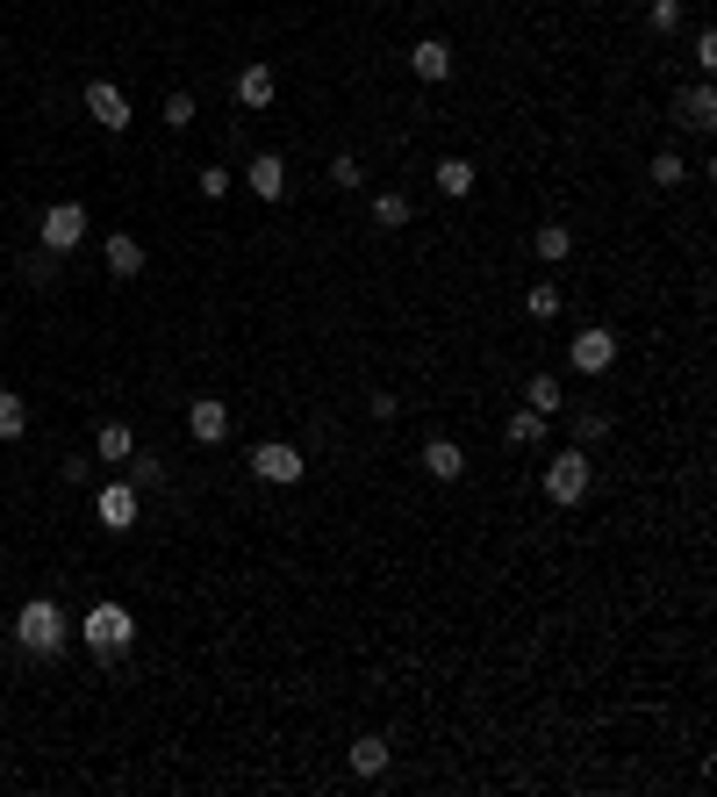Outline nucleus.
I'll list each match as a JSON object with an SVG mask.
<instances>
[{
	"label": "nucleus",
	"instance_id": "6ab92c4d",
	"mask_svg": "<svg viewBox=\"0 0 717 797\" xmlns=\"http://www.w3.org/2000/svg\"><path fill=\"white\" fill-rule=\"evenodd\" d=\"M94 446H101V460H130V452H137V438H130V424H101V432H94Z\"/></svg>",
	"mask_w": 717,
	"mask_h": 797
},
{
	"label": "nucleus",
	"instance_id": "a878e982",
	"mask_svg": "<svg viewBox=\"0 0 717 797\" xmlns=\"http://www.w3.org/2000/svg\"><path fill=\"white\" fill-rule=\"evenodd\" d=\"M194 188H202L208 202H222V194H230V173H222V166H202V173H194Z\"/></svg>",
	"mask_w": 717,
	"mask_h": 797
},
{
	"label": "nucleus",
	"instance_id": "6e6552de",
	"mask_svg": "<svg viewBox=\"0 0 717 797\" xmlns=\"http://www.w3.org/2000/svg\"><path fill=\"white\" fill-rule=\"evenodd\" d=\"M86 116L101 122V130H130V101H122L116 80H94V87H86Z\"/></svg>",
	"mask_w": 717,
	"mask_h": 797
},
{
	"label": "nucleus",
	"instance_id": "c756f323",
	"mask_svg": "<svg viewBox=\"0 0 717 797\" xmlns=\"http://www.w3.org/2000/svg\"><path fill=\"white\" fill-rule=\"evenodd\" d=\"M130 474H137L130 488H151V482H166V468H158V460H130Z\"/></svg>",
	"mask_w": 717,
	"mask_h": 797
},
{
	"label": "nucleus",
	"instance_id": "c85d7f7f",
	"mask_svg": "<svg viewBox=\"0 0 717 797\" xmlns=\"http://www.w3.org/2000/svg\"><path fill=\"white\" fill-rule=\"evenodd\" d=\"M330 180H338V188H358L366 173H358V158H330Z\"/></svg>",
	"mask_w": 717,
	"mask_h": 797
},
{
	"label": "nucleus",
	"instance_id": "4be33fe9",
	"mask_svg": "<svg viewBox=\"0 0 717 797\" xmlns=\"http://www.w3.org/2000/svg\"><path fill=\"white\" fill-rule=\"evenodd\" d=\"M567 252H574V230H560V224H546V230H538V259H552V266H560Z\"/></svg>",
	"mask_w": 717,
	"mask_h": 797
},
{
	"label": "nucleus",
	"instance_id": "b1692460",
	"mask_svg": "<svg viewBox=\"0 0 717 797\" xmlns=\"http://www.w3.org/2000/svg\"><path fill=\"white\" fill-rule=\"evenodd\" d=\"M682 180H689V166H682L675 152H660V158H653V188H682Z\"/></svg>",
	"mask_w": 717,
	"mask_h": 797
},
{
	"label": "nucleus",
	"instance_id": "f03ea898",
	"mask_svg": "<svg viewBox=\"0 0 717 797\" xmlns=\"http://www.w3.org/2000/svg\"><path fill=\"white\" fill-rule=\"evenodd\" d=\"M80 640L94 647V654H122V647L137 640V625H130V611H122V604H94L80 618Z\"/></svg>",
	"mask_w": 717,
	"mask_h": 797
},
{
	"label": "nucleus",
	"instance_id": "ddd939ff",
	"mask_svg": "<svg viewBox=\"0 0 717 797\" xmlns=\"http://www.w3.org/2000/svg\"><path fill=\"white\" fill-rule=\"evenodd\" d=\"M274 87H280L274 65H244V72H238V101H244V108H274Z\"/></svg>",
	"mask_w": 717,
	"mask_h": 797
},
{
	"label": "nucleus",
	"instance_id": "423d86ee",
	"mask_svg": "<svg viewBox=\"0 0 717 797\" xmlns=\"http://www.w3.org/2000/svg\"><path fill=\"white\" fill-rule=\"evenodd\" d=\"M567 360H574L581 374H610V366H617V338H610L603 324H588V330L574 338V352H567Z\"/></svg>",
	"mask_w": 717,
	"mask_h": 797
},
{
	"label": "nucleus",
	"instance_id": "dca6fc26",
	"mask_svg": "<svg viewBox=\"0 0 717 797\" xmlns=\"http://www.w3.org/2000/svg\"><path fill=\"white\" fill-rule=\"evenodd\" d=\"M524 410L560 416V382H552V374H531V382H524Z\"/></svg>",
	"mask_w": 717,
	"mask_h": 797
},
{
	"label": "nucleus",
	"instance_id": "1a4fd4ad",
	"mask_svg": "<svg viewBox=\"0 0 717 797\" xmlns=\"http://www.w3.org/2000/svg\"><path fill=\"white\" fill-rule=\"evenodd\" d=\"M187 432H194V446H222V438H230V410H222L216 396L187 402Z\"/></svg>",
	"mask_w": 717,
	"mask_h": 797
},
{
	"label": "nucleus",
	"instance_id": "393cba45",
	"mask_svg": "<svg viewBox=\"0 0 717 797\" xmlns=\"http://www.w3.org/2000/svg\"><path fill=\"white\" fill-rule=\"evenodd\" d=\"M524 310L538 316V324H546V316H560V288H531V295H524Z\"/></svg>",
	"mask_w": 717,
	"mask_h": 797
},
{
	"label": "nucleus",
	"instance_id": "20e7f679",
	"mask_svg": "<svg viewBox=\"0 0 717 797\" xmlns=\"http://www.w3.org/2000/svg\"><path fill=\"white\" fill-rule=\"evenodd\" d=\"M86 238V208L80 202H51L44 208V252H72Z\"/></svg>",
	"mask_w": 717,
	"mask_h": 797
},
{
	"label": "nucleus",
	"instance_id": "f3484780",
	"mask_svg": "<svg viewBox=\"0 0 717 797\" xmlns=\"http://www.w3.org/2000/svg\"><path fill=\"white\" fill-rule=\"evenodd\" d=\"M352 769H358V776H380V769H388V740H380V733L352 740Z\"/></svg>",
	"mask_w": 717,
	"mask_h": 797
},
{
	"label": "nucleus",
	"instance_id": "9d476101",
	"mask_svg": "<svg viewBox=\"0 0 717 797\" xmlns=\"http://www.w3.org/2000/svg\"><path fill=\"white\" fill-rule=\"evenodd\" d=\"M244 180H252V194H258V202H280V194H288V166H280L274 152H258L252 166H244Z\"/></svg>",
	"mask_w": 717,
	"mask_h": 797
},
{
	"label": "nucleus",
	"instance_id": "f257e3e1",
	"mask_svg": "<svg viewBox=\"0 0 717 797\" xmlns=\"http://www.w3.org/2000/svg\"><path fill=\"white\" fill-rule=\"evenodd\" d=\"M15 640H22V654H44V661H51L58 647H65V611H58L51 596L22 604V611H15Z\"/></svg>",
	"mask_w": 717,
	"mask_h": 797
},
{
	"label": "nucleus",
	"instance_id": "aec40b11",
	"mask_svg": "<svg viewBox=\"0 0 717 797\" xmlns=\"http://www.w3.org/2000/svg\"><path fill=\"white\" fill-rule=\"evenodd\" d=\"M438 188L452 194V202H460V194H474V166H466V158H445V166H438Z\"/></svg>",
	"mask_w": 717,
	"mask_h": 797
},
{
	"label": "nucleus",
	"instance_id": "0eeeda50",
	"mask_svg": "<svg viewBox=\"0 0 717 797\" xmlns=\"http://www.w3.org/2000/svg\"><path fill=\"white\" fill-rule=\"evenodd\" d=\"M94 518H101L108 532H130V524H137V488H130V482H108L101 496H94Z\"/></svg>",
	"mask_w": 717,
	"mask_h": 797
},
{
	"label": "nucleus",
	"instance_id": "cd10ccee",
	"mask_svg": "<svg viewBox=\"0 0 717 797\" xmlns=\"http://www.w3.org/2000/svg\"><path fill=\"white\" fill-rule=\"evenodd\" d=\"M646 22H653V29H675V22H682V0H653Z\"/></svg>",
	"mask_w": 717,
	"mask_h": 797
},
{
	"label": "nucleus",
	"instance_id": "412c9836",
	"mask_svg": "<svg viewBox=\"0 0 717 797\" xmlns=\"http://www.w3.org/2000/svg\"><path fill=\"white\" fill-rule=\"evenodd\" d=\"M22 432H29V410H22V396L0 388V438H22Z\"/></svg>",
	"mask_w": 717,
	"mask_h": 797
},
{
	"label": "nucleus",
	"instance_id": "5701e85b",
	"mask_svg": "<svg viewBox=\"0 0 717 797\" xmlns=\"http://www.w3.org/2000/svg\"><path fill=\"white\" fill-rule=\"evenodd\" d=\"M538 438H546V416H538V410H517L510 416V446H538Z\"/></svg>",
	"mask_w": 717,
	"mask_h": 797
},
{
	"label": "nucleus",
	"instance_id": "4468645a",
	"mask_svg": "<svg viewBox=\"0 0 717 797\" xmlns=\"http://www.w3.org/2000/svg\"><path fill=\"white\" fill-rule=\"evenodd\" d=\"M410 72L416 80H452V51H445L438 36H424V44L410 51Z\"/></svg>",
	"mask_w": 717,
	"mask_h": 797
},
{
	"label": "nucleus",
	"instance_id": "f8f14e48",
	"mask_svg": "<svg viewBox=\"0 0 717 797\" xmlns=\"http://www.w3.org/2000/svg\"><path fill=\"white\" fill-rule=\"evenodd\" d=\"M424 474H430V482H460V474H466V452L452 446V438H430V446H424Z\"/></svg>",
	"mask_w": 717,
	"mask_h": 797
},
{
	"label": "nucleus",
	"instance_id": "39448f33",
	"mask_svg": "<svg viewBox=\"0 0 717 797\" xmlns=\"http://www.w3.org/2000/svg\"><path fill=\"white\" fill-rule=\"evenodd\" d=\"M302 468H308V460L294 446H274V438H266V446H252V474H258V482H280V488H288V482H302Z\"/></svg>",
	"mask_w": 717,
	"mask_h": 797
},
{
	"label": "nucleus",
	"instance_id": "a211bd4d",
	"mask_svg": "<svg viewBox=\"0 0 717 797\" xmlns=\"http://www.w3.org/2000/svg\"><path fill=\"white\" fill-rule=\"evenodd\" d=\"M374 224L380 230H402V224H410V194H394V188L374 194Z\"/></svg>",
	"mask_w": 717,
	"mask_h": 797
},
{
	"label": "nucleus",
	"instance_id": "2eb2a0df",
	"mask_svg": "<svg viewBox=\"0 0 717 797\" xmlns=\"http://www.w3.org/2000/svg\"><path fill=\"white\" fill-rule=\"evenodd\" d=\"M108 274H116V280H137L144 274V244L116 230V238H108Z\"/></svg>",
	"mask_w": 717,
	"mask_h": 797
},
{
	"label": "nucleus",
	"instance_id": "7ed1b4c3",
	"mask_svg": "<svg viewBox=\"0 0 717 797\" xmlns=\"http://www.w3.org/2000/svg\"><path fill=\"white\" fill-rule=\"evenodd\" d=\"M546 496L560 503V510H574L581 496H588V452H560L546 468Z\"/></svg>",
	"mask_w": 717,
	"mask_h": 797
},
{
	"label": "nucleus",
	"instance_id": "9b49d317",
	"mask_svg": "<svg viewBox=\"0 0 717 797\" xmlns=\"http://www.w3.org/2000/svg\"><path fill=\"white\" fill-rule=\"evenodd\" d=\"M675 122H682V130H710L717 122V94L710 87H682L675 94Z\"/></svg>",
	"mask_w": 717,
	"mask_h": 797
},
{
	"label": "nucleus",
	"instance_id": "bb28decb",
	"mask_svg": "<svg viewBox=\"0 0 717 797\" xmlns=\"http://www.w3.org/2000/svg\"><path fill=\"white\" fill-rule=\"evenodd\" d=\"M166 122H172V130H187V122H194V94H166Z\"/></svg>",
	"mask_w": 717,
	"mask_h": 797
}]
</instances>
